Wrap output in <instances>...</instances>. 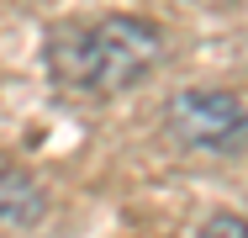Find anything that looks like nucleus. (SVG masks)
Wrapping results in <instances>:
<instances>
[{"mask_svg": "<svg viewBox=\"0 0 248 238\" xmlns=\"http://www.w3.org/2000/svg\"><path fill=\"white\" fill-rule=\"evenodd\" d=\"M158 27L143 16H100L85 27H58L48 43V69L74 90H127L158 64Z\"/></svg>", "mask_w": 248, "mask_h": 238, "instance_id": "1", "label": "nucleus"}, {"mask_svg": "<svg viewBox=\"0 0 248 238\" xmlns=\"http://www.w3.org/2000/svg\"><path fill=\"white\" fill-rule=\"evenodd\" d=\"M169 127L190 148L232 153L248 143V106L232 90H180L169 101Z\"/></svg>", "mask_w": 248, "mask_h": 238, "instance_id": "2", "label": "nucleus"}, {"mask_svg": "<svg viewBox=\"0 0 248 238\" xmlns=\"http://www.w3.org/2000/svg\"><path fill=\"white\" fill-rule=\"evenodd\" d=\"M48 212V196L37 180H27L21 170H0V222L5 228H27Z\"/></svg>", "mask_w": 248, "mask_h": 238, "instance_id": "3", "label": "nucleus"}, {"mask_svg": "<svg viewBox=\"0 0 248 238\" xmlns=\"http://www.w3.org/2000/svg\"><path fill=\"white\" fill-rule=\"evenodd\" d=\"M201 238H248V222H238V217H211L201 228Z\"/></svg>", "mask_w": 248, "mask_h": 238, "instance_id": "4", "label": "nucleus"}]
</instances>
